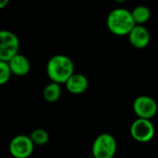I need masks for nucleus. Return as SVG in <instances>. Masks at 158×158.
<instances>
[{
	"instance_id": "nucleus-4",
	"label": "nucleus",
	"mask_w": 158,
	"mask_h": 158,
	"mask_svg": "<svg viewBox=\"0 0 158 158\" xmlns=\"http://www.w3.org/2000/svg\"><path fill=\"white\" fill-rule=\"evenodd\" d=\"M19 40L18 36L8 30H0V60L8 62L19 54Z\"/></svg>"
},
{
	"instance_id": "nucleus-1",
	"label": "nucleus",
	"mask_w": 158,
	"mask_h": 158,
	"mask_svg": "<svg viewBox=\"0 0 158 158\" xmlns=\"http://www.w3.org/2000/svg\"><path fill=\"white\" fill-rule=\"evenodd\" d=\"M46 73L53 82L65 84L75 73L73 61L65 55H56L48 60Z\"/></svg>"
},
{
	"instance_id": "nucleus-11",
	"label": "nucleus",
	"mask_w": 158,
	"mask_h": 158,
	"mask_svg": "<svg viewBox=\"0 0 158 158\" xmlns=\"http://www.w3.org/2000/svg\"><path fill=\"white\" fill-rule=\"evenodd\" d=\"M131 12L136 25H144L151 18V10L146 6H137Z\"/></svg>"
},
{
	"instance_id": "nucleus-5",
	"label": "nucleus",
	"mask_w": 158,
	"mask_h": 158,
	"mask_svg": "<svg viewBox=\"0 0 158 158\" xmlns=\"http://www.w3.org/2000/svg\"><path fill=\"white\" fill-rule=\"evenodd\" d=\"M131 135L138 143H145L153 140L156 130L150 119L137 118L131 126Z\"/></svg>"
},
{
	"instance_id": "nucleus-8",
	"label": "nucleus",
	"mask_w": 158,
	"mask_h": 158,
	"mask_svg": "<svg viewBox=\"0 0 158 158\" xmlns=\"http://www.w3.org/2000/svg\"><path fill=\"white\" fill-rule=\"evenodd\" d=\"M128 36L131 44L137 49L145 48L151 41L150 31L144 25H135Z\"/></svg>"
},
{
	"instance_id": "nucleus-2",
	"label": "nucleus",
	"mask_w": 158,
	"mask_h": 158,
	"mask_svg": "<svg viewBox=\"0 0 158 158\" xmlns=\"http://www.w3.org/2000/svg\"><path fill=\"white\" fill-rule=\"evenodd\" d=\"M135 25L131 12L122 7L113 9L106 18L108 30L118 36L129 35Z\"/></svg>"
},
{
	"instance_id": "nucleus-10",
	"label": "nucleus",
	"mask_w": 158,
	"mask_h": 158,
	"mask_svg": "<svg viewBox=\"0 0 158 158\" xmlns=\"http://www.w3.org/2000/svg\"><path fill=\"white\" fill-rule=\"evenodd\" d=\"M67 90L73 94L84 93L89 85L87 78L81 73H74L65 83Z\"/></svg>"
},
{
	"instance_id": "nucleus-3",
	"label": "nucleus",
	"mask_w": 158,
	"mask_h": 158,
	"mask_svg": "<svg viewBox=\"0 0 158 158\" xmlns=\"http://www.w3.org/2000/svg\"><path fill=\"white\" fill-rule=\"evenodd\" d=\"M117 141L109 133H102L96 137L92 146V154L95 158H113L117 153Z\"/></svg>"
},
{
	"instance_id": "nucleus-9",
	"label": "nucleus",
	"mask_w": 158,
	"mask_h": 158,
	"mask_svg": "<svg viewBox=\"0 0 158 158\" xmlns=\"http://www.w3.org/2000/svg\"><path fill=\"white\" fill-rule=\"evenodd\" d=\"M9 69L11 70V73L21 77L25 76L30 72L31 69V63L30 60L21 54H17L15 56H13L8 62Z\"/></svg>"
},
{
	"instance_id": "nucleus-7",
	"label": "nucleus",
	"mask_w": 158,
	"mask_h": 158,
	"mask_svg": "<svg viewBox=\"0 0 158 158\" xmlns=\"http://www.w3.org/2000/svg\"><path fill=\"white\" fill-rule=\"evenodd\" d=\"M132 109L138 118L151 120L157 113L158 106L156 100L151 96L140 95L134 100Z\"/></svg>"
},
{
	"instance_id": "nucleus-15",
	"label": "nucleus",
	"mask_w": 158,
	"mask_h": 158,
	"mask_svg": "<svg viewBox=\"0 0 158 158\" xmlns=\"http://www.w3.org/2000/svg\"><path fill=\"white\" fill-rule=\"evenodd\" d=\"M8 4V1L7 0H4V1H0V9L6 7Z\"/></svg>"
},
{
	"instance_id": "nucleus-6",
	"label": "nucleus",
	"mask_w": 158,
	"mask_h": 158,
	"mask_svg": "<svg viewBox=\"0 0 158 158\" xmlns=\"http://www.w3.org/2000/svg\"><path fill=\"white\" fill-rule=\"evenodd\" d=\"M9 153L14 158H29L34 150V144L30 136L19 134L9 143Z\"/></svg>"
},
{
	"instance_id": "nucleus-12",
	"label": "nucleus",
	"mask_w": 158,
	"mask_h": 158,
	"mask_svg": "<svg viewBox=\"0 0 158 158\" xmlns=\"http://www.w3.org/2000/svg\"><path fill=\"white\" fill-rule=\"evenodd\" d=\"M43 95L45 101L49 103L56 102L61 96V87L60 84L56 82H50L47 84L43 92Z\"/></svg>"
},
{
	"instance_id": "nucleus-16",
	"label": "nucleus",
	"mask_w": 158,
	"mask_h": 158,
	"mask_svg": "<svg viewBox=\"0 0 158 158\" xmlns=\"http://www.w3.org/2000/svg\"><path fill=\"white\" fill-rule=\"evenodd\" d=\"M87 158H95V157H94V156H90V157H87Z\"/></svg>"
},
{
	"instance_id": "nucleus-13",
	"label": "nucleus",
	"mask_w": 158,
	"mask_h": 158,
	"mask_svg": "<svg viewBox=\"0 0 158 158\" xmlns=\"http://www.w3.org/2000/svg\"><path fill=\"white\" fill-rule=\"evenodd\" d=\"M30 138L34 145H44L49 141V134L45 130L36 129L31 132Z\"/></svg>"
},
{
	"instance_id": "nucleus-14",
	"label": "nucleus",
	"mask_w": 158,
	"mask_h": 158,
	"mask_svg": "<svg viewBox=\"0 0 158 158\" xmlns=\"http://www.w3.org/2000/svg\"><path fill=\"white\" fill-rule=\"evenodd\" d=\"M11 75L12 73L9 69L8 63L0 60V85L6 84L9 81Z\"/></svg>"
}]
</instances>
